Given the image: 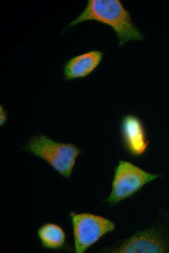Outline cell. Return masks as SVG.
<instances>
[{"label":"cell","instance_id":"cell-2","mask_svg":"<svg viewBox=\"0 0 169 253\" xmlns=\"http://www.w3.org/2000/svg\"><path fill=\"white\" fill-rule=\"evenodd\" d=\"M25 148L48 163L60 174L68 178L81 150L74 145L56 142L43 134L31 138Z\"/></svg>","mask_w":169,"mask_h":253},{"label":"cell","instance_id":"cell-8","mask_svg":"<svg viewBox=\"0 0 169 253\" xmlns=\"http://www.w3.org/2000/svg\"><path fill=\"white\" fill-rule=\"evenodd\" d=\"M37 235L42 245L48 249H55L62 247L65 242V234L59 226L48 223L41 226Z\"/></svg>","mask_w":169,"mask_h":253},{"label":"cell","instance_id":"cell-9","mask_svg":"<svg viewBox=\"0 0 169 253\" xmlns=\"http://www.w3.org/2000/svg\"><path fill=\"white\" fill-rule=\"evenodd\" d=\"M7 120L6 112L1 105L0 108V126H3Z\"/></svg>","mask_w":169,"mask_h":253},{"label":"cell","instance_id":"cell-5","mask_svg":"<svg viewBox=\"0 0 169 253\" xmlns=\"http://www.w3.org/2000/svg\"><path fill=\"white\" fill-rule=\"evenodd\" d=\"M111 252H169V233L164 227L154 226L136 233L113 249Z\"/></svg>","mask_w":169,"mask_h":253},{"label":"cell","instance_id":"cell-1","mask_svg":"<svg viewBox=\"0 0 169 253\" xmlns=\"http://www.w3.org/2000/svg\"><path fill=\"white\" fill-rule=\"evenodd\" d=\"M90 20L111 27L117 35L120 47L129 41L144 38V35L133 23L130 13L119 0H89L83 11L69 26Z\"/></svg>","mask_w":169,"mask_h":253},{"label":"cell","instance_id":"cell-3","mask_svg":"<svg viewBox=\"0 0 169 253\" xmlns=\"http://www.w3.org/2000/svg\"><path fill=\"white\" fill-rule=\"evenodd\" d=\"M160 176L146 172L129 162L120 160L115 168L112 190L107 201L111 204L116 203L136 193Z\"/></svg>","mask_w":169,"mask_h":253},{"label":"cell","instance_id":"cell-4","mask_svg":"<svg viewBox=\"0 0 169 253\" xmlns=\"http://www.w3.org/2000/svg\"><path fill=\"white\" fill-rule=\"evenodd\" d=\"M73 226L75 250L84 252L107 233L113 231L115 224L104 217L90 213H70Z\"/></svg>","mask_w":169,"mask_h":253},{"label":"cell","instance_id":"cell-6","mask_svg":"<svg viewBox=\"0 0 169 253\" xmlns=\"http://www.w3.org/2000/svg\"><path fill=\"white\" fill-rule=\"evenodd\" d=\"M122 132L125 145L132 154L139 156L145 152L149 142L142 124L137 117L126 115L122 123Z\"/></svg>","mask_w":169,"mask_h":253},{"label":"cell","instance_id":"cell-7","mask_svg":"<svg viewBox=\"0 0 169 253\" xmlns=\"http://www.w3.org/2000/svg\"><path fill=\"white\" fill-rule=\"evenodd\" d=\"M102 57L101 52L94 50L71 58L64 67L65 79L69 80L86 76L98 67Z\"/></svg>","mask_w":169,"mask_h":253}]
</instances>
